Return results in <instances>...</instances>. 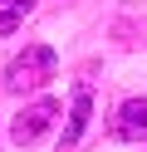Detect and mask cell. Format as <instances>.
<instances>
[{"label": "cell", "instance_id": "6", "mask_svg": "<svg viewBox=\"0 0 147 152\" xmlns=\"http://www.w3.org/2000/svg\"><path fill=\"white\" fill-rule=\"evenodd\" d=\"M10 10L15 15H34V0H10Z\"/></svg>", "mask_w": 147, "mask_h": 152}, {"label": "cell", "instance_id": "2", "mask_svg": "<svg viewBox=\"0 0 147 152\" xmlns=\"http://www.w3.org/2000/svg\"><path fill=\"white\" fill-rule=\"evenodd\" d=\"M54 118H59V103H54V98L29 103V108L20 113L15 123H10V142H15V147H29V142H34V137H39V132H44Z\"/></svg>", "mask_w": 147, "mask_h": 152}, {"label": "cell", "instance_id": "3", "mask_svg": "<svg viewBox=\"0 0 147 152\" xmlns=\"http://www.w3.org/2000/svg\"><path fill=\"white\" fill-rule=\"evenodd\" d=\"M88 118H93V88H88V83H78V88H74V108H69V128H64V137H59V152L78 147Z\"/></svg>", "mask_w": 147, "mask_h": 152}, {"label": "cell", "instance_id": "5", "mask_svg": "<svg viewBox=\"0 0 147 152\" xmlns=\"http://www.w3.org/2000/svg\"><path fill=\"white\" fill-rule=\"evenodd\" d=\"M20 20H25V15H15V10H0V34H15V30H20Z\"/></svg>", "mask_w": 147, "mask_h": 152}, {"label": "cell", "instance_id": "4", "mask_svg": "<svg viewBox=\"0 0 147 152\" xmlns=\"http://www.w3.org/2000/svg\"><path fill=\"white\" fill-rule=\"evenodd\" d=\"M113 132L118 142H132V137H142L147 132V98H127L123 108H118V118H113Z\"/></svg>", "mask_w": 147, "mask_h": 152}, {"label": "cell", "instance_id": "1", "mask_svg": "<svg viewBox=\"0 0 147 152\" xmlns=\"http://www.w3.org/2000/svg\"><path fill=\"white\" fill-rule=\"evenodd\" d=\"M54 69H59V54L49 49V44H29L20 59H10L5 88L10 93H34V88H44V83L54 79Z\"/></svg>", "mask_w": 147, "mask_h": 152}]
</instances>
